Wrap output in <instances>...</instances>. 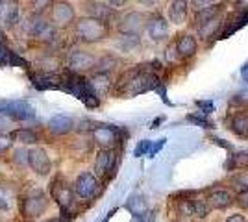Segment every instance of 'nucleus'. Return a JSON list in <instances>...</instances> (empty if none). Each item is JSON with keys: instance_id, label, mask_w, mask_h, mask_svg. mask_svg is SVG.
Returning a JSON list of instances; mask_svg holds the SVG:
<instances>
[{"instance_id": "1", "label": "nucleus", "mask_w": 248, "mask_h": 222, "mask_svg": "<svg viewBox=\"0 0 248 222\" xmlns=\"http://www.w3.org/2000/svg\"><path fill=\"white\" fill-rule=\"evenodd\" d=\"M159 87V78L154 71H148L143 67H135L130 69L119 78V82L115 85L117 93L124 96H135L146 93V91H152Z\"/></svg>"}, {"instance_id": "2", "label": "nucleus", "mask_w": 248, "mask_h": 222, "mask_svg": "<svg viewBox=\"0 0 248 222\" xmlns=\"http://www.w3.org/2000/svg\"><path fill=\"white\" fill-rule=\"evenodd\" d=\"M62 91H67V93H71V95L76 96V98H80L83 104L87 107H91V109L100 106L98 93L93 89L91 82H89L87 78H83L82 74H76L69 71V73L63 76Z\"/></svg>"}, {"instance_id": "3", "label": "nucleus", "mask_w": 248, "mask_h": 222, "mask_svg": "<svg viewBox=\"0 0 248 222\" xmlns=\"http://www.w3.org/2000/svg\"><path fill=\"white\" fill-rule=\"evenodd\" d=\"M76 35L82 43H98L109 35V24L93 17H83L76 21Z\"/></svg>"}, {"instance_id": "4", "label": "nucleus", "mask_w": 248, "mask_h": 222, "mask_svg": "<svg viewBox=\"0 0 248 222\" xmlns=\"http://www.w3.org/2000/svg\"><path fill=\"white\" fill-rule=\"evenodd\" d=\"M19 207H21L22 217L35 219V217H39V215H43V213L46 211V207H48V196L41 189H30L22 196V200L19 202Z\"/></svg>"}, {"instance_id": "5", "label": "nucleus", "mask_w": 248, "mask_h": 222, "mask_svg": "<svg viewBox=\"0 0 248 222\" xmlns=\"http://www.w3.org/2000/svg\"><path fill=\"white\" fill-rule=\"evenodd\" d=\"M124 132L115 124H96V128L93 130L94 143L100 145L102 148H113L115 145H119L123 141Z\"/></svg>"}, {"instance_id": "6", "label": "nucleus", "mask_w": 248, "mask_h": 222, "mask_svg": "<svg viewBox=\"0 0 248 222\" xmlns=\"http://www.w3.org/2000/svg\"><path fill=\"white\" fill-rule=\"evenodd\" d=\"M0 115L15 120H30L35 117V111L24 100H8V102H0Z\"/></svg>"}, {"instance_id": "7", "label": "nucleus", "mask_w": 248, "mask_h": 222, "mask_svg": "<svg viewBox=\"0 0 248 222\" xmlns=\"http://www.w3.org/2000/svg\"><path fill=\"white\" fill-rule=\"evenodd\" d=\"M50 196L54 198V202L62 207L63 215L74 206V191L71 189L62 178H56V180L50 183Z\"/></svg>"}, {"instance_id": "8", "label": "nucleus", "mask_w": 248, "mask_h": 222, "mask_svg": "<svg viewBox=\"0 0 248 222\" xmlns=\"http://www.w3.org/2000/svg\"><path fill=\"white\" fill-rule=\"evenodd\" d=\"M98 59L94 58L93 54L85 52V50H73L67 58V65H69V71L76 74H83L87 71H93L96 69Z\"/></svg>"}, {"instance_id": "9", "label": "nucleus", "mask_w": 248, "mask_h": 222, "mask_svg": "<svg viewBox=\"0 0 248 222\" xmlns=\"http://www.w3.org/2000/svg\"><path fill=\"white\" fill-rule=\"evenodd\" d=\"M98 187H100L98 178H96V174H91V172H82L74 181V192H76V196H80L83 200L94 198L98 192Z\"/></svg>"}, {"instance_id": "10", "label": "nucleus", "mask_w": 248, "mask_h": 222, "mask_svg": "<svg viewBox=\"0 0 248 222\" xmlns=\"http://www.w3.org/2000/svg\"><path fill=\"white\" fill-rule=\"evenodd\" d=\"M146 19L145 13H139V11H130L126 13L123 19L119 21V32L121 33H132V35H141L143 28H146Z\"/></svg>"}, {"instance_id": "11", "label": "nucleus", "mask_w": 248, "mask_h": 222, "mask_svg": "<svg viewBox=\"0 0 248 222\" xmlns=\"http://www.w3.org/2000/svg\"><path fill=\"white\" fill-rule=\"evenodd\" d=\"M117 167V154L113 148H102L94 161V174L96 176H113Z\"/></svg>"}, {"instance_id": "12", "label": "nucleus", "mask_w": 248, "mask_h": 222, "mask_svg": "<svg viewBox=\"0 0 248 222\" xmlns=\"http://www.w3.org/2000/svg\"><path fill=\"white\" fill-rule=\"evenodd\" d=\"M28 165H30L35 174L39 176H48L52 170V161L48 158V154L43 150V148L35 147L30 150L28 154Z\"/></svg>"}, {"instance_id": "13", "label": "nucleus", "mask_w": 248, "mask_h": 222, "mask_svg": "<svg viewBox=\"0 0 248 222\" xmlns=\"http://www.w3.org/2000/svg\"><path fill=\"white\" fill-rule=\"evenodd\" d=\"M207 202H209V206H211V209H218V211H222V209H228L235 198L232 196V192L226 189H220V187H213V189L207 191L206 194Z\"/></svg>"}, {"instance_id": "14", "label": "nucleus", "mask_w": 248, "mask_h": 222, "mask_svg": "<svg viewBox=\"0 0 248 222\" xmlns=\"http://www.w3.org/2000/svg\"><path fill=\"white\" fill-rule=\"evenodd\" d=\"M146 32H148L152 41H163V39L169 37V22L159 13H155L152 17H148Z\"/></svg>"}, {"instance_id": "15", "label": "nucleus", "mask_w": 248, "mask_h": 222, "mask_svg": "<svg viewBox=\"0 0 248 222\" xmlns=\"http://www.w3.org/2000/svg\"><path fill=\"white\" fill-rule=\"evenodd\" d=\"M74 17H76V13L69 2H54V6H52V22L54 24L67 26L74 21Z\"/></svg>"}, {"instance_id": "16", "label": "nucleus", "mask_w": 248, "mask_h": 222, "mask_svg": "<svg viewBox=\"0 0 248 222\" xmlns=\"http://www.w3.org/2000/svg\"><path fill=\"white\" fill-rule=\"evenodd\" d=\"M31 85L39 91H48V89H62L63 76H56L50 73H37L31 74Z\"/></svg>"}, {"instance_id": "17", "label": "nucleus", "mask_w": 248, "mask_h": 222, "mask_svg": "<svg viewBox=\"0 0 248 222\" xmlns=\"http://www.w3.org/2000/svg\"><path fill=\"white\" fill-rule=\"evenodd\" d=\"M174 44H176V52L180 56V59H189V58H193V56L198 52L197 39H195L193 35H189V33L178 35V39H176Z\"/></svg>"}, {"instance_id": "18", "label": "nucleus", "mask_w": 248, "mask_h": 222, "mask_svg": "<svg viewBox=\"0 0 248 222\" xmlns=\"http://www.w3.org/2000/svg\"><path fill=\"white\" fill-rule=\"evenodd\" d=\"M0 21L4 26H15L19 22V4L17 0H2L0 2Z\"/></svg>"}, {"instance_id": "19", "label": "nucleus", "mask_w": 248, "mask_h": 222, "mask_svg": "<svg viewBox=\"0 0 248 222\" xmlns=\"http://www.w3.org/2000/svg\"><path fill=\"white\" fill-rule=\"evenodd\" d=\"M21 26H22V32L26 33V35L37 37V35L46 28V21L41 17V13H33V11H31L30 15L22 21Z\"/></svg>"}, {"instance_id": "20", "label": "nucleus", "mask_w": 248, "mask_h": 222, "mask_svg": "<svg viewBox=\"0 0 248 222\" xmlns=\"http://www.w3.org/2000/svg\"><path fill=\"white\" fill-rule=\"evenodd\" d=\"M169 21L172 24H184L187 19V13H189V2L187 0H172L169 4Z\"/></svg>"}, {"instance_id": "21", "label": "nucleus", "mask_w": 248, "mask_h": 222, "mask_svg": "<svg viewBox=\"0 0 248 222\" xmlns=\"http://www.w3.org/2000/svg\"><path fill=\"white\" fill-rule=\"evenodd\" d=\"M230 130L241 139H248V109L235 111L230 118Z\"/></svg>"}, {"instance_id": "22", "label": "nucleus", "mask_w": 248, "mask_h": 222, "mask_svg": "<svg viewBox=\"0 0 248 222\" xmlns=\"http://www.w3.org/2000/svg\"><path fill=\"white\" fill-rule=\"evenodd\" d=\"M87 13H89V17H93V19H98V21L102 22H108L109 24V21L113 19V8H109L108 4H102V2H96V0H93V2H87Z\"/></svg>"}, {"instance_id": "23", "label": "nucleus", "mask_w": 248, "mask_h": 222, "mask_svg": "<svg viewBox=\"0 0 248 222\" xmlns=\"http://www.w3.org/2000/svg\"><path fill=\"white\" fill-rule=\"evenodd\" d=\"M48 130L56 135H65L74 130V120L69 115H56L48 120Z\"/></svg>"}, {"instance_id": "24", "label": "nucleus", "mask_w": 248, "mask_h": 222, "mask_svg": "<svg viewBox=\"0 0 248 222\" xmlns=\"http://www.w3.org/2000/svg\"><path fill=\"white\" fill-rule=\"evenodd\" d=\"M222 13V4H211L207 8H202V10H197V15H195V26L200 28L202 24H206L207 21L215 19Z\"/></svg>"}, {"instance_id": "25", "label": "nucleus", "mask_w": 248, "mask_h": 222, "mask_svg": "<svg viewBox=\"0 0 248 222\" xmlns=\"http://www.w3.org/2000/svg\"><path fill=\"white\" fill-rule=\"evenodd\" d=\"M220 26H224V19H222V15H218V17H215V19L207 21L206 24H202V26L198 28V35H200L202 39H211V37H215V35H217Z\"/></svg>"}, {"instance_id": "26", "label": "nucleus", "mask_w": 248, "mask_h": 222, "mask_svg": "<svg viewBox=\"0 0 248 222\" xmlns=\"http://www.w3.org/2000/svg\"><path fill=\"white\" fill-rule=\"evenodd\" d=\"M93 89L98 93V95H106L111 87V78H109V73H94V76L89 80Z\"/></svg>"}, {"instance_id": "27", "label": "nucleus", "mask_w": 248, "mask_h": 222, "mask_svg": "<svg viewBox=\"0 0 248 222\" xmlns=\"http://www.w3.org/2000/svg\"><path fill=\"white\" fill-rule=\"evenodd\" d=\"M126 209L132 213L134 217L137 215H143L145 211H148V206H146V200L143 194H132L128 202H126Z\"/></svg>"}, {"instance_id": "28", "label": "nucleus", "mask_w": 248, "mask_h": 222, "mask_svg": "<svg viewBox=\"0 0 248 222\" xmlns=\"http://www.w3.org/2000/svg\"><path fill=\"white\" fill-rule=\"evenodd\" d=\"M139 35H132V33H121V37H119V41H117V46L123 50V52H132L134 48L139 46Z\"/></svg>"}, {"instance_id": "29", "label": "nucleus", "mask_w": 248, "mask_h": 222, "mask_svg": "<svg viewBox=\"0 0 248 222\" xmlns=\"http://www.w3.org/2000/svg\"><path fill=\"white\" fill-rule=\"evenodd\" d=\"M211 211V206L206 196H193V213L197 219H206Z\"/></svg>"}, {"instance_id": "30", "label": "nucleus", "mask_w": 248, "mask_h": 222, "mask_svg": "<svg viewBox=\"0 0 248 222\" xmlns=\"http://www.w3.org/2000/svg\"><path fill=\"white\" fill-rule=\"evenodd\" d=\"M13 137L17 139L22 145H37L39 143V137L35 132H31L28 128H22V130H15L13 132Z\"/></svg>"}, {"instance_id": "31", "label": "nucleus", "mask_w": 248, "mask_h": 222, "mask_svg": "<svg viewBox=\"0 0 248 222\" xmlns=\"http://www.w3.org/2000/svg\"><path fill=\"white\" fill-rule=\"evenodd\" d=\"M237 169V170H245L248 169V152H239V154H233L230 156L226 163V169Z\"/></svg>"}, {"instance_id": "32", "label": "nucleus", "mask_w": 248, "mask_h": 222, "mask_svg": "<svg viewBox=\"0 0 248 222\" xmlns=\"http://www.w3.org/2000/svg\"><path fill=\"white\" fill-rule=\"evenodd\" d=\"M115 67H117V58H113V56H104V58L98 59L94 73H109V71H113Z\"/></svg>"}, {"instance_id": "33", "label": "nucleus", "mask_w": 248, "mask_h": 222, "mask_svg": "<svg viewBox=\"0 0 248 222\" xmlns=\"http://www.w3.org/2000/svg\"><path fill=\"white\" fill-rule=\"evenodd\" d=\"M187 120H191L193 124H197V126H202V128H213V122L209 120V118H206V117L202 115V113H198V115H189L187 117Z\"/></svg>"}, {"instance_id": "34", "label": "nucleus", "mask_w": 248, "mask_h": 222, "mask_svg": "<svg viewBox=\"0 0 248 222\" xmlns=\"http://www.w3.org/2000/svg\"><path fill=\"white\" fill-rule=\"evenodd\" d=\"M28 154H30V150L19 148V150L13 152V161H15L17 165H21V167H26V165H28Z\"/></svg>"}, {"instance_id": "35", "label": "nucleus", "mask_w": 248, "mask_h": 222, "mask_svg": "<svg viewBox=\"0 0 248 222\" xmlns=\"http://www.w3.org/2000/svg\"><path fill=\"white\" fill-rule=\"evenodd\" d=\"M54 35H56V30H54V26H50V24H46V28L43 30L35 39H39V41L43 43H50L52 39H54Z\"/></svg>"}, {"instance_id": "36", "label": "nucleus", "mask_w": 248, "mask_h": 222, "mask_svg": "<svg viewBox=\"0 0 248 222\" xmlns=\"http://www.w3.org/2000/svg\"><path fill=\"white\" fill-rule=\"evenodd\" d=\"M150 147H152V143L148 141V139H145V141H141L137 147H135L134 150V156L135 158H141V156H145V154H148V150H150Z\"/></svg>"}, {"instance_id": "37", "label": "nucleus", "mask_w": 248, "mask_h": 222, "mask_svg": "<svg viewBox=\"0 0 248 222\" xmlns=\"http://www.w3.org/2000/svg\"><path fill=\"white\" fill-rule=\"evenodd\" d=\"M52 0H31V10L33 13H43L46 8H50Z\"/></svg>"}, {"instance_id": "38", "label": "nucleus", "mask_w": 248, "mask_h": 222, "mask_svg": "<svg viewBox=\"0 0 248 222\" xmlns=\"http://www.w3.org/2000/svg\"><path fill=\"white\" fill-rule=\"evenodd\" d=\"M235 204L241 209H248V189L239 191L237 194H235Z\"/></svg>"}, {"instance_id": "39", "label": "nucleus", "mask_w": 248, "mask_h": 222, "mask_svg": "<svg viewBox=\"0 0 248 222\" xmlns=\"http://www.w3.org/2000/svg\"><path fill=\"white\" fill-rule=\"evenodd\" d=\"M11 145H13V141H11L10 135L0 133V156H2V154H6V152L11 148Z\"/></svg>"}, {"instance_id": "40", "label": "nucleus", "mask_w": 248, "mask_h": 222, "mask_svg": "<svg viewBox=\"0 0 248 222\" xmlns=\"http://www.w3.org/2000/svg\"><path fill=\"white\" fill-rule=\"evenodd\" d=\"M155 221V211H145L143 215H137L134 217V222H154Z\"/></svg>"}, {"instance_id": "41", "label": "nucleus", "mask_w": 248, "mask_h": 222, "mask_svg": "<svg viewBox=\"0 0 248 222\" xmlns=\"http://www.w3.org/2000/svg\"><path fill=\"white\" fill-rule=\"evenodd\" d=\"M232 104H241V106H247V104H248V87L245 89V91H241V93H237V95H235V98L232 100Z\"/></svg>"}, {"instance_id": "42", "label": "nucleus", "mask_w": 248, "mask_h": 222, "mask_svg": "<svg viewBox=\"0 0 248 222\" xmlns=\"http://www.w3.org/2000/svg\"><path fill=\"white\" fill-rule=\"evenodd\" d=\"M197 106L202 109L200 113H204V115L213 111V102H211V100H197Z\"/></svg>"}, {"instance_id": "43", "label": "nucleus", "mask_w": 248, "mask_h": 222, "mask_svg": "<svg viewBox=\"0 0 248 222\" xmlns=\"http://www.w3.org/2000/svg\"><path fill=\"white\" fill-rule=\"evenodd\" d=\"M163 145H165V139H159L155 145H152V147H150V150H148V156H150V158H154L155 154H157V152L163 148Z\"/></svg>"}, {"instance_id": "44", "label": "nucleus", "mask_w": 248, "mask_h": 222, "mask_svg": "<svg viewBox=\"0 0 248 222\" xmlns=\"http://www.w3.org/2000/svg\"><path fill=\"white\" fill-rule=\"evenodd\" d=\"M191 2H193V6H195L197 10H202V8H207V6L215 4L217 0H191Z\"/></svg>"}, {"instance_id": "45", "label": "nucleus", "mask_w": 248, "mask_h": 222, "mask_svg": "<svg viewBox=\"0 0 248 222\" xmlns=\"http://www.w3.org/2000/svg\"><path fill=\"white\" fill-rule=\"evenodd\" d=\"M226 222H247V219H245V215H241V213H233V215L228 217Z\"/></svg>"}, {"instance_id": "46", "label": "nucleus", "mask_w": 248, "mask_h": 222, "mask_svg": "<svg viewBox=\"0 0 248 222\" xmlns=\"http://www.w3.org/2000/svg\"><path fill=\"white\" fill-rule=\"evenodd\" d=\"M235 6L239 11H248V0H235Z\"/></svg>"}, {"instance_id": "47", "label": "nucleus", "mask_w": 248, "mask_h": 222, "mask_svg": "<svg viewBox=\"0 0 248 222\" xmlns=\"http://www.w3.org/2000/svg\"><path fill=\"white\" fill-rule=\"evenodd\" d=\"M2 65H6V46L4 44H0V67Z\"/></svg>"}, {"instance_id": "48", "label": "nucleus", "mask_w": 248, "mask_h": 222, "mask_svg": "<svg viewBox=\"0 0 248 222\" xmlns=\"http://www.w3.org/2000/svg\"><path fill=\"white\" fill-rule=\"evenodd\" d=\"M108 2H109V6H113V8H123L128 0H108Z\"/></svg>"}, {"instance_id": "49", "label": "nucleus", "mask_w": 248, "mask_h": 222, "mask_svg": "<svg viewBox=\"0 0 248 222\" xmlns=\"http://www.w3.org/2000/svg\"><path fill=\"white\" fill-rule=\"evenodd\" d=\"M10 207V204H8V200H4V196L0 194V211H6Z\"/></svg>"}, {"instance_id": "50", "label": "nucleus", "mask_w": 248, "mask_h": 222, "mask_svg": "<svg viewBox=\"0 0 248 222\" xmlns=\"http://www.w3.org/2000/svg\"><path fill=\"white\" fill-rule=\"evenodd\" d=\"M241 76H243V80H245V82H248V63L243 67V71H241Z\"/></svg>"}, {"instance_id": "51", "label": "nucleus", "mask_w": 248, "mask_h": 222, "mask_svg": "<svg viewBox=\"0 0 248 222\" xmlns=\"http://www.w3.org/2000/svg\"><path fill=\"white\" fill-rule=\"evenodd\" d=\"M137 2H141V4H145V6H154L157 0H137Z\"/></svg>"}, {"instance_id": "52", "label": "nucleus", "mask_w": 248, "mask_h": 222, "mask_svg": "<svg viewBox=\"0 0 248 222\" xmlns=\"http://www.w3.org/2000/svg\"><path fill=\"white\" fill-rule=\"evenodd\" d=\"M6 43V37H4V33L0 32V44H4Z\"/></svg>"}, {"instance_id": "53", "label": "nucleus", "mask_w": 248, "mask_h": 222, "mask_svg": "<svg viewBox=\"0 0 248 222\" xmlns=\"http://www.w3.org/2000/svg\"><path fill=\"white\" fill-rule=\"evenodd\" d=\"M45 222H63L62 219H48V221H45Z\"/></svg>"}, {"instance_id": "54", "label": "nucleus", "mask_w": 248, "mask_h": 222, "mask_svg": "<svg viewBox=\"0 0 248 222\" xmlns=\"http://www.w3.org/2000/svg\"><path fill=\"white\" fill-rule=\"evenodd\" d=\"M113 213H115V211H111V213H109V215H108V217H106V219H104L102 222H108V221H109V217H111V215H113Z\"/></svg>"}, {"instance_id": "55", "label": "nucleus", "mask_w": 248, "mask_h": 222, "mask_svg": "<svg viewBox=\"0 0 248 222\" xmlns=\"http://www.w3.org/2000/svg\"><path fill=\"white\" fill-rule=\"evenodd\" d=\"M180 222H184V221H180Z\"/></svg>"}, {"instance_id": "56", "label": "nucleus", "mask_w": 248, "mask_h": 222, "mask_svg": "<svg viewBox=\"0 0 248 222\" xmlns=\"http://www.w3.org/2000/svg\"><path fill=\"white\" fill-rule=\"evenodd\" d=\"M0 2H2V0H0Z\"/></svg>"}, {"instance_id": "57", "label": "nucleus", "mask_w": 248, "mask_h": 222, "mask_svg": "<svg viewBox=\"0 0 248 222\" xmlns=\"http://www.w3.org/2000/svg\"><path fill=\"white\" fill-rule=\"evenodd\" d=\"M247 174H248V172H247Z\"/></svg>"}]
</instances>
